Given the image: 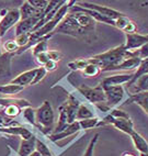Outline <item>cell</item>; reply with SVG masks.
<instances>
[{"label":"cell","instance_id":"obj_1","mask_svg":"<svg viewBox=\"0 0 148 156\" xmlns=\"http://www.w3.org/2000/svg\"><path fill=\"white\" fill-rule=\"evenodd\" d=\"M95 27L97 22L95 20L75 3V6L71 7L67 16L56 28L55 32L91 42L95 40Z\"/></svg>","mask_w":148,"mask_h":156},{"label":"cell","instance_id":"obj_2","mask_svg":"<svg viewBox=\"0 0 148 156\" xmlns=\"http://www.w3.org/2000/svg\"><path fill=\"white\" fill-rule=\"evenodd\" d=\"M132 53L133 52H129V51L125 50L124 44H121L119 46H116V48H112V50L106 51L104 53L93 55L87 59L91 64H95L100 67L101 72H109V69L111 67L116 65L124 57H127V56L132 55Z\"/></svg>","mask_w":148,"mask_h":156},{"label":"cell","instance_id":"obj_3","mask_svg":"<svg viewBox=\"0 0 148 156\" xmlns=\"http://www.w3.org/2000/svg\"><path fill=\"white\" fill-rule=\"evenodd\" d=\"M35 120H36V129H39L42 134L48 136L53 132L55 114L53 107L48 100H45L35 110Z\"/></svg>","mask_w":148,"mask_h":156},{"label":"cell","instance_id":"obj_4","mask_svg":"<svg viewBox=\"0 0 148 156\" xmlns=\"http://www.w3.org/2000/svg\"><path fill=\"white\" fill-rule=\"evenodd\" d=\"M76 91L78 94L80 100L81 98H84L87 103L90 102L92 105H98L105 102V96L101 85L97 87H89L84 84H81L78 88H76Z\"/></svg>","mask_w":148,"mask_h":156},{"label":"cell","instance_id":"obj_5","mask_svg":"<svg viewBox=\"0 0 148 156\" xmlns=\"http://www.w3.org/2000/svg\"><path fill=\"white\" fill-rule=\"evenodd\" d=\"M105 96V105L109 108L113 109L117 106H122V103L125 101L126 91L123 85L120 86H110L102 87Z\"/></svg>","mask_w":148,"mask_h":156},{"label":"cell","instance_id":"obj_6","mask_svg":"<svg viewBox=\"0 0 148 156\" xmlns=\"http://www.w3.org/2000/svg\"><path fill=\"white\" fill-rule=\"evenodd\" d=\"M106 124H111L115 129H117L119 131L123 132V133L131 135L134 130V123L132 121V119H122V118H113L112 115H110L109 113L106 114L105 117H103L99 122L98 126H106Z\"/></svg>","mask_w":148,"mask_h":156},{"label":"cell","instance_id":"obj_7","mask_svg":"<svg viewBox=\"0 0 148 156\" xmlns=\"http://www.w3.org/2000/svg\"><path fill=\"white\" fill-rule=\"evenodd\" d=\"M21 20L19 9H8L5 16L0 18V36L2 37L9 30L18 24Z\"/></svg>","mask_w":148,"mask_h":156},{"label":"cell","instance_id":"obj_8","mask_svg":"<svg viewBox=\"0 0 148 156\" xmlns=\"http://www.w3.org/2000/svg\"><path fill=\"white\" fill-rule=\"evenodd\" d=\"M76 5L84 9H88V10H92V11L98 12V13L102 14L103 17L109 18L111 20H116L117 18L122 17L124 13L117 11L115 9H112L110 7H105V6H100V5H97V3H92V2H76Z\"/></svg>","mask_w":148,"mask_h":156},{"label":"cell","instance_id":"obj_9","mask_svg":"<svg viewBox=\"0 0 148 156\" xmlns=\"http://www.w3.org/2000/svg\"><path fill=\"white\" fill-rule=\"evenodd\" d=\"M148 43V35L147 34H139V33H132V34H125V46L126 51L129 52H135L139 50L142 46Z\"/></svg>","mask_w":148,"mask_h":156},{"label":"cell","instance_id":"obj_10","mask_svg":"<svg viewBox=\"0 0 148 156\" xmlns=\"http://www.w3.org/2000/svg\"><path fill=\"white\" fill-rule=\"evenodd\" d=\"M140 61L142 59L138 56L135 55L134 52H133L132 55L127 56V57H124L116 65L111 67L109 69V72H111V70H133L138 67V65L140 64Z\"/></svg>","mask_w":148,"mask_h":156},{"label":"cell","instance_id":"obj_11","mask_svg":"<svg viewBox=\"0 0 148 156\" xmlns=\"http://www.w3.org/2000/svg\"><path fill=\"white\" fill-rule=\"evenodd\" d=\"M80 130H81V128H80V126H79V122L78 121H75V122L68 124V126H66L64 130H62L60 132H58V133H56V134H50L47 137L50 142H57L59 140L66 139V137L70 136V135H74V134L78 133Z\"/></svg>","mask_w":148,"mask_h":156},{"label":"cell","instance_id":"obj_12","mask_svg":"<svg viewBox=\"0 0 148 156\" xmlns=\"http://www.w3.org/2000/svg\"><path fill=\"white\" fill-rule=\"evenodd\" d=\"M132 77H133V74H117V75L108 76V77L102 79L100 85L101 87L120 86L123 84H129Z\"/></svg>","mask_w":148,"mask_h":156},{"label":"cell","instance_id":"obj_13","mask_svg":"<svg viewBox=\"0 0 148 156\" xmlns=\"http://www.w3.org/2000/svg\"><path fill=\"white\" fill-rule=\"evenodd\" d=\"M0 132L6 134H11V135H18L22 140H29L34 135V133L29 130V129L21 126L20 124L12 126H7V128H0Z\"/></svg>","mask_w":148,"mask_h":156},{"label":"cell","instance_id":"obj_14","mask_svg":"<svg viewBox=\"0 0 148 156\" xmlns=\"http://www.w3.org/2000/svg\"><path fill=\"white\" fill-rule=\"evenodd\" d=\"M40 18H31L26 20H20V22L15 25V35L24 33H32L34 28L40 22Z\"/></svg>","mask_w":148,"mask_h":156},{"label":"cell","instance_id":"obj_15","mask_svg":"<svg viewBox=\"0 0 148 156\" xmlns=\"http://www.w3.org/2000/svg\"><path fill=\"white\" fill-rule=\"evenodd\" d=\"M20 16H21V20H26L31 19V18H40L42 19L44 11L42 10H37L34 7H32L30 3L28 2V0L22 3V6L19 8Z\"/></svg>","mask_w":148,"mask_h":156},{"label":"cell","instance_id":"obj_16","mask_svg":"<svg viewBox=\"0 0 148 156\" xmlns=\"http://www.w3.org/2000/svg\"><path fill=\"white\" fill-rule=\"evenodd\" d=\"M129 103H136V105H138L148 114V95H146L145 92L131 94L122 105H129Z\"/></svg>","mask_w":148,"mask_h":156},{"label":"cell","instance_id":"obj_17","mask_svg":"<svg viewBox=\"0 0 148 156\" xmlns=\"http://www.w3.org/2000/svg\"><path fill=\"white\" fill-rule=\"evenodd\" d=\"M36 72H37V68H32V69H29L24 73H21L20 75H18L15 78H13L10 83L22 87L30 86L32 84V81H33L34 77H35Z\"/></svg>","mask_w":148,"mask_h":156},{"label":"cell","instance_id":"obj_18","mask_svg":"<svg viewBox=\"0 0 148 156\" xmlns=\"http://www.w3.org/2000/svg\"><path fill=\"white\" fill-rule=\"evenodd\" d=\"M36 135L34 134L31 139L22 140L20 143V148L18 151V156H30L35 151Z\"/></svg>","mask_w":148,"mask_h":156},{"label":"cell","instance_id":"obj_19","mask_svg":"<svg viewBox=\"0 0 148 156\" xmlns=\"http://www.w3.org/2000/svg\"><path fill=\"white\" fill-rule=\"evenodd\" d=\"M129 136H131L132 142L138 153H148V142L142 134L134 131Z\"/></svg>","mask_w":148,"mask_h":156},{"label":"cell","instance_id":"obj_20","mask_svg":"<svg viewBox=\"0 0 148 156\" xmlns=\"http://www.w3.org/2000/svg\"><path fill=\"white\" fill-rule=\"evenodd\" d=\"M52 35H53V34H48V35H46V36H43L42 39H40L39 41L35 43V45H34L33 48H32V53H33L34 57L36 55H39V54L46 53V52L50 51L48 50V41H50V39L52 37Z\"/></svg>","mask_w":148,"mask_h":156},{"label":"cell","instance_id":"obj_21","mask_svg":"<svg viewBox=\"0 0 148 156\" xmlns=\"http://www.w3.org/2000/svg\"><path fill=\"white\" fill-rule=\"evenodd\" d=\"M97 117L95 111H92V109H90L88 103L81 102L80 106L77 111V115H76V121H81L84 119H90V118Z\"/></svg>","mask_w":148,"mask_h":156},{"label":"cell","instance_id":"obj_22","mask_svg":"<svg viewBox=\"0 0 148 156\" xmlns=\"http://www.w3.org/2000/svg\"><path fill=\"white\" fill-rule=\"evenodd\" d=\"M147 74H148V58H144L140 61V64L138 65V67L136 68V72L133 74V77H132L131 81L127 84V86L131 87L138 78L144 75H147Z\"/></svg>","mask_w":148,"mask_h":156},{"label":"cell","instance_id":"obj_23","mask_svg":"<svg viewBox=\"0 0 148 156\" xmlns=\"http://www.w3.org/2000/svg\"><path fill=\"white\" fill-rule=\"evenodd\" d=\"M12 54L2 53L0 55V76L10 75V63H11Z\"/></svg>","mask_w":148,"mask_h":156},{"label":"cell","instance_id":"obj_24","mask_svg":"<svg viewBox=\"0 0 148 156\" xmlns=\"http://www.w3.org/2000/svg\"><path fill=\"white\" fill-rule=\"evenodd\" d=\"M23 89H24V87L18 86V85L9 83V84H7V85L0 86V94L6 95V96H8V97H13V96L18 95L19 92L22 91Z\"/></svg>","mask_w":148,"mask_h":156},{"label":"cell","instance_id":"obj_25","mask_svg":"<svg viewBox=\"0 0 148 156\" xmlns=\"http://www.w3.org/2000/svg\"><path fill=\"white\" fill-rule=\"evenodd\" d=\"M134 86L133 94H139V92H148V74L139 77L132 85Z\"/></svg>","mask_w":148,"mask_h":156},{"label":"cell","instance_id":"obj_26","mask_svg":"<svg viewBox=\"0 0 148 156\" xmlns=\"http://www.w3.org/2000/svg\"><path fill=\"white\" fill-rule=\"evenodd\" d=\"M22 111L23 119L30 124V126H34L36 129V120H35V109H33L32 107H28L21 110Z\"/></svg>","mask_w":148,"mask_h":156},{"label":"cell","instance_id":"obj_27","mask_svg":"<svg viewBox=\"0 0 148 156\" xmlns=\"http://www.w3.org/2000/svg\"><path fill=\"white\" fill-rule=\"evenodd\" d=\"M2 112L7 118L13 119V118L18 117L21 113V108L19 106H17L15 103H11V105H8V106L5 107Z\"/></svg>","mask_w":148,"mask_h":156},{"label":"cell","instance_id":"obj_28","mask_svg":"<svg viewBox=\"0 0 148 156\" xmlns=\"http://www.w3.org/2000/svg\"><path fill=\"white\" fill-rule=\"evenodd\" d=\"M100 120H101L100 118L93 117V118H90V119H84V120L78 121V122L81 130H90V129L97 128Z\"/></svg>","mask_w":148,"mask_h":156},{"label":"cell","instance_id":"obj_29","mask_svg":"<svg viewBox=\"0 0 148 156\" xmlns=\"http://www.w3.org/2000/svg\"><path fill=\"white\" fill-rule=\"evenodd\" d=\"M35 150L39 152L40 154L42 156H55L53 153H52V151L50 150V147L47 146V144L42 141V140H40L39 137L36 136V144H35Z\"/></svg>","mask_w":148,"mask_h":156},{"label":"cell","instance_id":"obj_30","mask_svg":"<svg viewBox=\"0 0 148 156\" xmlns=\"http://www.w3.org/2000/svg\"><path fill=\"white\" fill-rule=\"evenodd\" d=\"M100 73H101L100 67L95 64H91V63H89V64L82 69V74H84V77H95V76H98Z\"/></svg>","mask_w":148,"mask_h":156},{"label":"cell","instance_id":"obj_31","mask_svg":"<svg viewBox=\"0 0 148 156\" xmlns=\"http://www.w3.org/2000/svg\"><path fill=\"white\" fill-rule=\"evenodd\" d=\"M88 64H89V62H88L87 58H79V59H75V61L68 63V67H69L71 70H74V72H78V70L82 72V69H84Z\"/></svg>","mask_w":148,"mask_h":156},{"label":"cell","instance_id":"obj_32","mask_svg":"<svg viewBox=\"0 0 148 156\" xmlns=\"http://www.w3.org/2000/svg\"><path fill=\"white\" fill-rule=\"evenodd\" d=\"M30 36H31V33H24V34H20V35H15L14 42L17 43V45L19 46V50H23L29 44V42H30Z\"/></svg>","mask_w":148,"mask_h":156},{"label":"cell","instance_id":"obj_33","mask_svg":"<svg viewBox=\"0 0 148 156\" xmlns=\"http://www.w3.org/2000/svg\"><path fill=\"white\" fill-rule=\"evenodd\" d=\"M98 140H99V133H97L95 136L91 139V141H90V143L88 144V146H87L86 151H84V153L82 156H93L95 145H97V143H98Z\"/></svg>","mask_w":148,"mask_h":156},{"label":"cell","instance_id":"obj_34","mask_svg":"<svg viewBox=\"0 0 148 156\" xmlns=\"http://www.w3.org/2000/svg\"><path fill=\"white\" fill-rule=\"evenodd\" d=\"M3 50H5V53H9L13 55V54H17V52L19 51V46L17 45V43L14 42V40H9L3 44Z\"/></svg>","mask_w":148,"mask_h":156},{"label":"cell","instance_id":"obj_35","mask_svg":"<svg viewBox=\"0 0 148 156\" xmlns=\"http://www.w3.org/2000/svg\"><path fill=\"white\" fill-rule=\"evenodd\" d=\"M129 22H131V19H129V17H126L125 14H123L122 17L117 18V19L115 20V28H117L121 31H123L124 29L126 28V25L129 24Z\"/></svg>","mask_w":148,"mask_h":156},{"label":"cell","instance_id":"obj_36","mask_svg":"<svg viewBox=\"0 0 148 156\" xmlns=\"http://www.w3.org/2000/svg\"><path fill=\"white\" fill-rule=\"evenodd\" d=\"M28 2L30 3L32 7L37 9V10L44 11L45 8H46L47 5L50 3V1H48V0H28Z\"/></svg>","mask_w":148,"mask_h":156},{"label":"cell","instance_id":"obj_37","mask_svg":"<svg viewBox=\"0 0 148 156\" xmlns=\"http://www.w3.org/2000/svg\"><path fill=\"white\" fill-rule=\"evenodd\" d=\"M109 114L112 115L113 118H122V119H129V118H131L127 112H125L124 110H121V109H119V108L111 109Z\"/></svg>","mask_w":148,"mask_h":156},{"label":"cell","instance_id":"obj_38","mask_svg":"<svg viewBox=\"0 0 148 156\" xmlns=\"http://www.w3.org/2000/svg\"><path fill=\"white\" fill-rule=\"evenodd\" d=\"M46 74H47V72L45 70L44 67H39V68H37L36 74H35V77H34L33 81H32V84H31L32 86H33V85L39 84L40 81L43 80V79L45 78V76H46Z\"/></svg>","mask_w":148,"mask_h":156},{"label":"cell","instance_id":"obj_39","mask_svg":"<svg viewBox=\"0 0 148 156\" xmlns=\"http://www.w3.org/2000/svg\"><path fill=\"white\" fill-rule=\"evenodd\" d=\"M134 54L136 56H138L140 59L148 58V43H146V44L144 45V46H142L139 50L135 51Z\"/></svg>","mask_w":148,"mask_h":156},{"label":"cell","instance_id":"obj_40","mask_svg":"<svg viewBox=\"0 0 148 156\" xmlns=\"http://www.w3.org/2000/svg\"><path fill=\"white\" fill-rule=\"evenodd\" d=\"M35 61H36V63L41 67L44 66V65L46 64L48 61H50V58H48V55H47V52H46V53H42V54H39V55H36V56H35Z\"/></svg>","mask_w":148,"mask_h":156},{"label":"cell","instance_id":"obj_41","mask_svg":"<svg viewBox=\"0 0 148 156\" xmlns=\"http://www.w3.org/2000/svg\"><path fill=\"white\" fill-rule=\"evenodd\" d=\"M47 55H48V58H50V61L56 62V63L60 61L63 57V54L60 53V52H58V51H48Z\"/></svg>","mask_w":148,"mask_h":156},{"label":"cell","instance_id":"obj_42","mask_svg":"<svg viewBox=\"0 0 148 156\" xmlns=\"http://www.w3.org/2000/svg\"><path fill=\"white\" fill-rule=\"evenodd\" d=\"M123 32L125 34H132V33H136V24H135L133 21L131 20V22L126 25V28L123 30Z\"/></svg>","mask_w":148,"mask_h":156},{"label":"cell","instance_id":"obj_43","mask_svg":"<svg viewBox=\"0 0 148 156\" xmlns=\"http://www.w3.org/2000/svg\"><path fill=\"white\" fill-rule=\"evenodd\" d=\"M45 68V70L46 72H53V70H55L56 68H57V63L56 62H53V61H48L46 64L44 65V66H42Z\"/></svg>","mask_w":148,"mask_h":156},{"label":"cell","instance_id":"obj_44","mask_svg":"<svg viewBox=\"0 0 148 156\" xmlns=\"http://www.w3.org/2000/svg\"><path fill=\"white\" fill-rule=\"evenodd\" d=\"M122 156H136L134 153H132V152H124L123 154H122Z\"/></svg>","mask_w":148,"mask_h":156},{"label":"cell","instance_id":"obj_45","mask_svg":"<svg viewBox=\"0 0 148 156\" xmlns=\"http://www.w3.org/2000/svg\"><path fill=\"white\" fill-rule=\"evenodd\" d=\"M30 156H42V155H41V154H40L39 152H37V151L35 150V151H34L33 153H32V154H31V155H30Z\"/></svg>","mask_w":148,"mask_h":156},{"label":"cell","instance_id":"obj_46","mask_svg":"<svg viewBox=\"0 0 148 156\" xmlns=\"http://www.w3.org/2000/svg\"><path fill=\"white\" fill-rule=\"evenodd\" d=\"M139 156H148V153H139Z\"/></svg>","mask_w":148,"mask_h":156},{"label":"cell","instance_id":"obj_47","mask_svg":"<svg viewBox=\"0 0 148 156\" xmlns=\"http://www.w3.org/2000/svg\"><path fill=\"white\" fill-rule=\"evenodd\" d=\"M0 39H1V36H0ZM2 48H1V42H0V55H1V54H2Z\"/></svg>","mask_w":148,"mask_h":156},{"label":"cell","instance_id":"obj_48","mask_svg":"<svg viewBox=\"0 0 148 156\" xmlns=\"http://www.w3.org/2000/svg\"><path fill=\"white\" fill-rule=\"evenodd\" d=\"M145 94H146V95H148V92H145Z\"/></svg>","mask_w":148,"mask_h":156}]
</instances>
